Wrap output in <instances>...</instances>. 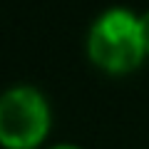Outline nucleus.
<instances>
[{"instance_id":"f257e3e1","label":"nucleus","mask_w":149,"mask_h":149,"mask_svg":"<svg viewBox=\"0 0 149 149\" xmlns=\"http://www.w3.org/2000/svg\"><path fill=\"white\" fill-rule=\"evenodd\" d=\"M87 52L97 67L112 74H127L137 70L147 55L139 20L122 8L102 13L90 30Z\"/></svg>"},{"instance_id":"f03ea898","label":"nucleus","mask_w":149,"mask_h":149,"mask_svg":"<svg viewBox=\"0 0 149 149\" xmlns=\"http://www.w3.org/2000/svg\"><path fill=\"white\" fill-rule=\"evenodd\" d=\"M50 129L45 97L32 87H13L0 100V139L8 149H35Z\"/></svg>"},{"instance_id":"7ed1b4c3","label":"nucleus","mask_w":149,"mask_h":149,"mask_svg":"<svg viewBox=\"0 0 149 149\" xmlns=\"http://www.w3.org/2000/svg\"><path fill=\"white\" fill-rule=\"evenodd\" d=\"M139 25H142V40H144V50H147V55H149V13L139 17Z\"/></svg>"},{"instance_id":"20e7f679","label":"nucleus","mask_w":149,"mask_h":149,"mask_svg":"<svg viewBox=\"0 0 149 149\" xmlns=\"http://www.w3.org/2000/svg\"><path fill=\"white\" fill-rule=\"evenodd\" d=\"M52 149H80V147H72V144H60V147H52Z\"/></svg>"}]
</instances>
